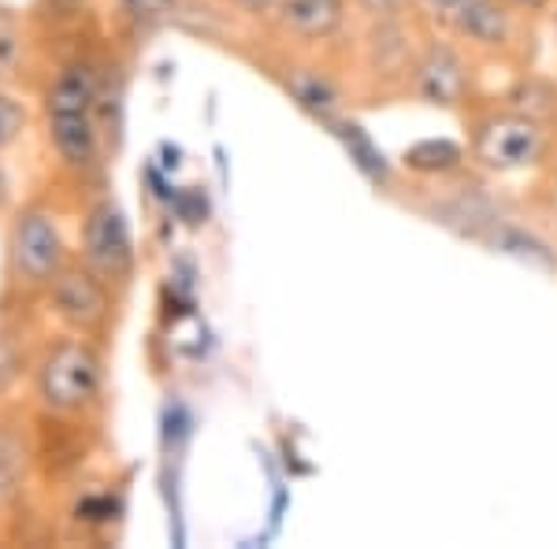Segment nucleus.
Listing matches in <instances>:
<instances>
[{
  "mask_svg": "<svg viewBox=\"0 0 557 549\" xmlns=\"http://www.w3.org/2000/svg\"><path fill=\"white\" fill-rule=\"evenodd\" d=\"M104 390V360L86 335L52 341L34 367V398L49 412L78 416L97 404Z\"/></svg>",
  "mask_w": 557,
  "mask_h": 549,
  "instance_id": "1",
  "label": "nucleus"
},
{
  "mask_svg": "<svg viewBox=\"0 0 557 549\" xmlns=\"http://www.w3.org/2000/svg\"><path fill=\"white\" fill-rule=\"evenodd\" d=\"M67 264V241L52 212L23 209L8 227V278L23 290H45Z\"/></svg>",
  "mask_w": 557,
  "mask_h": 549,
  "instance_id": "2",
  "label": "nucleus"
},
{
  "mask_svg": "<svg viewBox=\"0 0 557 549\" xmlns=\"http://www.w3.org/2000/svg\"><path fill=\"white\" fill-rule=\"evenodd\" d=\"M45 297H49V312L64 323L71 335H101L108 327V316H112V290L86 264L60 267V275L45 286Z\"/></svg>",
  "mask_w": 557,
  "mask_h": 549,
  "instance_id": "3",
  "label": "nucleus"
},
{
  "mask_svg": "<svg viewBox=\"0 0 557 549\" xmlns=\"http://www.w3.org/2000/svg\"><path fill=\"white\" fill-rule=\"evenodd\" d=\"M83 264L97 272L108 286L127 283L134 272L131 223L112 197H101L83 220Z\"/></svg>",
  "mask_w": 557,
  "mask_h": 549,
  "instance_id": "4",
  "label": "nucleus"
},
{
  "mask_svg": "<svg viewBox=\"0 0 557 549\" xmlns=\"http://www.w3.org/2000/svg\"><path fill=\"white\" fill-rule=\"evenodd\" d=\"M101 101V78L89 64H67L45 89V120H64V115H97Z\"/></svg>",
  "mask_w": 557,
  "mask_h": 549,
  "instance_id": "5",
  "label": "nucleus"
},
{
  "mask_svg": "<svg viewBox=\"0 0 557 549\" xmlns=\"http://www.w3.org/2000/svg\"><path fill=\"white\" fill-rule=\"evenodd\" d=\"M49 123V146L67 167L86 171L101 157V130H97V115H64V120H45Z\"/></svg>",
  "mask_w": 557,
  "mask_h": 549,
  "instance_id": "6",
  "label": "nucleus"
},
{
  "mask_svg": "<svg viewBox=\"0 0 557 549\" xmlns=\"http://www.w3.org/2000/svg\"><path fill=\"white\" fill-rule=\"evenodd\" d=\"M480 149L494 167H524L539 157V130L528 120H502L483 134Z\"/></svg>",
  "mask_w": 557,
  "mask_h": 549,
  "instance_id": "7",
  "label": "nucleus"
},
{
  "mask_svg": "<svg viewBox=\"0 0 557 549\" xmlns=\"http://www.w3.org/2000/svg\"><path fill=\"white\" fill-rule=\"evenodd\" d=\"M454 15V23H457V30L461 34H469L472 41H483V45H494V41H502L506 38V15H502V8L494 4V0H465Z\"/></svg>",
  "mask_w": 557,
  "mask_h": 549,
  "instance_id": "8",
  "label": "nucleus"
},
{
  "mask_svg": "<svg viewBox=\"0 0 557 549\" xmlns=\"http://www.w3.org/2000/svg\"><path fill=\"white\" fill-rule=\"evenodd\" d=\"M338 15H343L338 0H286V8H283L286 26H294L298 34H309V38L335 30Z\"/></svg>",
  "mask_w": 557,
  "mask_h": 549,
  "instance_id": "9",
  "label": "nucleus"
},
{
  "mask_svg": "<svg viewBox=\"0 0 557 549\" xmlns=\"http://www.w3.org/2000/svg\"><path fill=\"white\" fill-rule=\"evenodd\" d=\"M420 89L438 104H450L461 93V64L450 52H435L424 67H420Z\"/></svg>",
  "mask_w": 557,
  "mask_h": 549,
  "instance_id": "10",
  "label": "nucleus"
},
{
  "mask_svg": "<svg viewBox=\"0 0 557 549\" xmlns=\"http://www.w3.org/2000/svg\"><path fill=\"white\" fill-rule=\"evenodd\" d=\"M23 49H26V34H23L20 15H15L12 8H0V86L20 75Z\"/></svg>",
  "mask_w": 557,
  "mask_h": 549,
  "instance_id": "11",
  "label": "nucleus"
},
{
  "mask_svg": "<svg viewBox=\"0 0 557 549\" xmlns=\"http://www.w3.org/2000/svg\"><path fill=\"white\" fill-rule=\"evenodd\" d=\"M26 127H30V112H26V104L0 86V152L12 149L15 141L26 134Z\"/></svg>",
  "mask_w": 557,
  "mask_h": 549,
  "instance_id": "12",
  "label": "nucleus"
},
{
  "mask_svg": "<svg viewBox=\"0 0 557 549\" xmlns=\"http://www.w3.org/2000/svg\"><path fill=\"white\" fill-rule=\"evenodd\" d=\"M409 167L417 171H450L457 160H461V152L450 141H417L409 152H406Z\"/></svg>",
  "mask_w": 557,
  "mask_h": 549,
  "instance_id": "13",
  "label": "nucleus"
},
{
  "mask_svg": "<svg viewBox=\"0 0 557 549\" xmlns=\"http://www.w3.org/2000/svg\"><path fill=\"white\" fill-rule=\"evenodd\" d=\"M343 138H346L349 152H354V157H357V164H361V167L368 171V175H372V178H383V175H386L383 157L372 149V141L364 138L361 127H343Z\"/></svg>",
  "mask_w": 557,
  "mask_h": 549,
  "instance_id": "14",
  "label": "nucleus"
},
{
  "mask_svg": "<svg viewBox=\"0 0 557 549\" xmlns=\"http://www.w3.org/2000/svg\"><path fill=\"white\" fill-rule=\"evenodd\" d=\"M20 486V449L8 435H0V506L15 494Z\"/></svg>",
  "mask_w": 557,
  "mask_h": 549,
  "instance_id": "15",
  "label": "nucleus"
},
{
  "mask_svg": "<svg viewBox=\"0 0 557 549\" xmlns=\"http://www.w3.org/2000/svg\"><path fill=\"white\" fill-rule=\"evenodd\" d=\"M294 97H298L305 108H312V112H327V108L335 104L331 89L323 86L320 78H298V83H294Z\"/></svg>",
  "mask_w": 557,
  "mask_h": 549,
  "instance_id": "16",
  "label": "nucleus"
},
{
  "mask_svg": "<svg viewBox=\"0 0 557 549\" xmlns=\"http://www.w3.org/2000/svg\"><path fill=\"white\" fill-rule=\"evenodd\" d=\"M131 15H164L175 8V0H120Z\"/></svg>",
  "mask_w": 557,
  "mask_h": 549,
  "instance_id": "17",
  "label": "nucleus"
},
{
  "mask_svg": "<svg viewBox=\"0 0 557 549\" xmlns=\"http://www.w3.org/2000/svg\"><path fill=\"white\" fill-rule=\"evenodd\" d=\"M12 209V175H8L4 160H0V215Z\"/></svg>",
  "mask_w": 557,
  "mask_h": 549,
  "instance_id": "18",
  "label": "nucleus"
},
{
  "mask_svg": "<svg viewBox=\"0 0 557 549\" xmlns=\"http://www.w3.org/2000/svg\"><path fill=\"white\" fill-rule=\"evenodd\" d=\"M435 8H443V12H457V8L465 4V0H431Z\"/></svg>",
  "mask_w": 557,
  "mask_h": 549,
  "instance_id": "19",
  "label": "nucleus"
},
{
  "mask_svg": "<svg viewBox=\"0 0 557 549\" xmlns=\"http://www.w3.org/2000/svg\"><path fill=\"white\" fill-rule=\"evenodd\" d=\"M513 4H520V8H539L543 0H513Z\"/></svg>",
  "mask_w": 557,
  "mask_h": 549,
  "instance_id": "20",
  "label": "nucleus"
}]
</instances>
